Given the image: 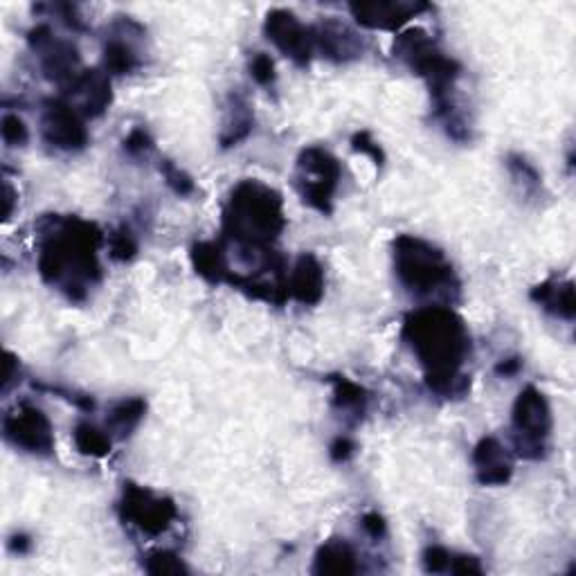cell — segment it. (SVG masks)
Listing matches in <instances>:
<instances>
[{"instance_id": "2e32d148", "label": "cell", "mask_w": 576, "mask_h": 576, "mask_svg": "<svg viewBox=\"0 0 576 576\" xmlns=\"http://www.w3.org/2000/svg\"><path fill=\"white\" fill-rule=\"evenodd\" d=\"M288 295L306 306H313L322 300L324 268L311 252L297 257L295 266L288 270Z\"/></svg>"}, {"instance_id": "5b68a950", "label": "cell", "mask_w": 576, "mask_h": 576, "mask_svg": "<svg viewBox=\"0 0 576 576\" xmlns=\"http://www.w3.org/2000/svg\"><path fill=\"white\" fill-rule=\"evenodd\" d=\"M394 273L410 295L430 304L450 306L459 300V279L444 250L430 241L401 234L394 239Z\"/></svg>"}, {"instance_id": "f1b7e54d", "label": "cell", "mask_w": 576, "mask_h": 576, "mask_svg": "<svg viewBox=\"0 0 576 576\" xmlns=\"http://www.w3.org/2000/svg\"><path fill=\"white\" fill-rule=\"evenodd\" d=\"M0 133H3V140L7 147H25L27 140H30V129L23 122V117H18L14 113L3 115V122H0Z\"/></svg>"}, {"instance_id": "7402d4cb", "label": "cell", "mask_w": 576, "mask_h": 576, "mask_svg": "<svg viewBox=\"0 0 576 576\" xmlns=\"http://www.w3.org/2000/svg\"><path fill=\"white\" fill-rule=\"evenodd\" d=\"M252 126H255V117H252V108L248 104V99L243 95H232L230 106H228V120L223 124L221 133V144L223 147H232V144H239L241 140H246Z\"/></svg>"}, {"instance_id": "3957f363", "label": "cell", "mask_w": 576, "mask_h": 576, "mask_svg": "<svg viewBox=\"0 0 576 576\" xmlns=\"http://www.w3.org/2000/svg\"><path fill=\"white\" fill-rule=\"evenodd\" d=\"M284 228V201L273 187L246 178L232 189L223 207V234L239 252L268 250Z\"/></svg>"}, {"instance_id": "ffe728a7", "label": "cell", "mask_w": 576, "mask_h": 576, "mask_svg": "<svg viewBox=\"0 0 576 576\" xmlns=\"http://www.w3.org/2000/svg\"><path fill=\"white\" fill-rule=\"evenodd\" d=\"M194 270L210 284H221L230 279V264L225 257V250L216 241H201L192 248Z\"/></svg>"}, {"instance_id": "ab89813d", "label": "cell", "mask_w": 576, "mask_h": 576, "mask_svg": "<svg viewBox=\"0 0 576 576\" xmlns=\"http://www.w3.org/2000/svg\"><path fill=\"white\" fill-rule=\"evenodd\" d=\"M12 205H14V189L9 183H5V212H3L5 219L12 216Z\"/></svg>"}, {"instance_id": "5bb4252c", "label": "cell", "mask_w": 576, "mask_h": 576, "mask_svg": "<svg viewBox=\"0 0 576 576\" xmlns=\"http://www.w3.org/2000/svg\"><path fill=\"white\" fill-rule=\"evenodd\" d=\"M475 477L482 486H504L513 475V457L495 437H482L473 448Z\"/></svg>"}, {"instance_id": "e575fe53", "label": "cell", "mask_w": 576, "mask_h": 576, "mask_svg": "<svg viewBox=\"0 0 576 576\" xmlns=\"http://www.w3.org/2000/svg\"><path fill=\"white\" fill-rule=\"evenodd\" d=\"M450 574H459V576H471V574H484V567L480 565V558L468 556V554H453L450 558Z\"/></svg>"}, {"instance_id": "836d02e7", "label": "cell", "mask_w": 576, "mask_h": 576, "mask_svg": "<svg viewBox=\"0 0 576 576\" xmlns=\"http://www.w3.org/2000/svg\"><path fill=\"white\" fill-rule=\"evenodd\" d=\"M351 147H354V151L365 153V156L372 158L376 165H383V162H385L383 149L378 147V142L372 138V133H369V131L354 133V138H351Z\"/></svg>"}, {"instance_id": "1f68e13d", "label": "cell", "mask_w": 576, "mask_h": 576, "mask_svg": "<svg viewBox=\"0 0 576 576\" xmlns=\"http://www.w3.org/2000/svg\"><path fill=\"white\" fill-rule=\"evenodd\" d=\"M450 558H453V552L441 545H430L426 547V552H423V570L432 572V574H444L448 572L450 567Z\"/></svg>"}, {"instance_id": "8992f818", "label": "cell", "mask_w": 576, "mask_h": 576, "mask_svg": "<svg viewBox=\"0 0 576 576\" xmlns=\"http://www.w3.org/2000/svg\"><path fill=\"white\" fill-rule=\"evenodd\" d=\"M552 435V410L545 394L536 385H527L518 394L511 410V439L513 450L522 459H543Z\"/></svg>"}, {"instance_id": "e0dca14e", "label": "cell", "mask_w": 576, "mask_h": 576, "mask_svg": "<svg viewBox=\"0 0 576 576\" xmlns=\"http://www.w3.org/2000/svg\"><path fill=\"white\" fill-rule=\"evenodd\" d=\"M313 45L322 57L333 61H349L363 54V41L347 25L329 21L313 27Z\"/></svg>"}, {"instance_id": "f35d334b", "label": "cell", "mask_w": 576, "mask_h": 576, "mask_svg": "<svg viewBox=\"0 0 576 576\" xmlns=\"http://www.w3.org/2000/svg\"><path fill=\"white\" fill-rule=\"evenodd\" d=\"M9 547L14 549V552H18V554H23V552H27V547H30V540H27V536H14L12 540H9Z\"/></svg>"}, {"instance_id": "d590c367", "label": "cell", "mask_w": 576, "mask_h": 576, "mask_svg": "<svg viewBox=\"0 0 576 576\" xmlns=\"http://www.w3.org/2000/svg\"><path fill=\"white\" fill-rule=\"evenodd\" d=\"M360 525H363L365 534H367V536H372L374 540L383 538V536L387 534V522L383 520V516H378L376 511L365 513L363 520H360Z\"/></svg>"}, {"instance_id": "83f0119b", "label": "cell", "mask_w": 576, "mask_h": 576, "mask_svg": "<svg viewBox=\"0 0 576 576\" xmlns=\"http://www.w3.org/2000/svg\"><path fill=\"white\" fill-rule=\"evenodd\" d=\"M108 250H111V257L117 261H129L138 252V241H135L133 232L122 225L117 228L111 237H108Z\"/></svg>"}, {"instance_id": "d6a6232c", "label": "cell", "mask_w": 576, "mask_h": 576, "mask_svg": "<svg viewBox=\"0 0 576 576\" xmlns=\"http://www.w3.org/2000/svg\"><path fill=\"white\" fill-rule=\"evenodd\" d=\"M151 149H153V140H151V135L147 133V129H142V126H138V129H133L129 135H126L124 151L129 153V156H133V158L147 156Z\"/></svg>"}, {"instance_id": "4316f807", "label": "cell", "mask_w": 576, "mask_h": 576, "mask_svg": "<svg viewBox=\"0 0 576 576\" xmlns=\"http://www.w3.org/2000/svg\"><path fill=\"white\" fill-rule=\"evenodd\" d=\"M144 570L149 574H187V565L178 554L169 552V549H156L147 558H144Z\"/></svg>"}, {"instance_id": "52a82bcc", "label": "cell", "mask_w": 576, "mask_h": 576, "mask_svg": "<svg viewBox=\"0 0 576 576\" xmlns=\"http://www.w3.org/2000/svg\"><path fill=\"white\" fill-rule=\"evenodd\" d=\"M342 180V167L331 151L306 147L295 165V187L302 201L320 214L333 212V196Z\"/></svg>"}, {"instance_id": "cb8c5ba5", "label": "cell", "mask_w": 576, "mask_h": 576, "mask_svg": "<svg viewBox=\"0 0 576 576\" xmlns=\"http://www.w3.org/2000/svg\"><path fill=\"white\" fill-rule=\"evenodd\" d=\"M72 439H75V446L81 455L90 457H106L111 453L113 437L108 435V430H99L97 426L88 421H79L72 432Z\"/></svg>"}, {"instance_id": "9a60e30c", "label": "cell", "mask_w": 576, "mask_h": 576, "mask_svg": "<svg viewBox=\"0 0 576 576\" xmlns=\"http://www.w3.org/2000/svg\"><path fill=\"white\" fill-rule=\"evenodd\" d=\"M66 95L77 99V104H72L84 117H99L108 106H111V81L108 75L99 70H84L81 75L66 86Z\"/></svg>"}, {"instance_id": "ac0fdd59", "label": "cell", "mask_w": 576, "mask_h": 576, "mask_svg": "<svg viewBox=\"0 0 576 576\" xmlns=\"http://www.w3.org/2000/svg\"><path fill=\"white\" fill-rule=\"evenodd\" d=\"M531 300H534L540 309L552 313L554 318L561 320H574L576 315V302H574V284L570 279L549 277L543 284H538L531 291Z\"/></svg>"}, {"instance_id": "d6986e66", "label": "cell", "mask_w": 576, "mask_h": 576, "mask_svg": "<svg viewBox=\"0 0 576 576\" xmlns=\"http://www.w3.org/2000/svg\"><path fill=\"white\" fill-rule=\"evenodd\" d=\"M358 554L345 538H331L315 552L313 574H356Z\"/></svg>"}, {"instance_id": "f546056e", "label": "cell", "mask_w": 576, "mask_h": 576, "mask_svg": "<svg viewBox=\"0 0 576 576\" xmlns=\"http://www.w3.org/2000/svg\"><path fill=\"white\" fill-rule=\"evenodd\" d=\"M160 171H162V176H165V183L174 189V194L178 196H189V194H194V180L189 178L183 169H180L178 165H174L171 160H162L160 162Z\"/></svg>"}, {"instance_id": "44dd1931", "label": "cell", "mask_w": 576, "mask_h": 576, "mask_svg": "<svg viewBox=\"0 0 576 576\" xmlns=\"http://www.w3.org/2000/svg\"><path fill=\"white\" fill-rule=\"evenodd\" d=\"M144 412H147V401L140 399V396L117 401L113 408L108 410V417H106L108 435L117 439L129 437L131 432L140 426V421L144 419Z\"/></svg>"}, {"instance_id": "277c9868", "label": "cell", "mask_w": 576, "mask_h": 576, "mask_svg": "<svg viewBox=\"0 0 576 576\" xmlns=\"http://www.w3.org/2000/svg\"><path fill=\"white\" fill-rule=\"evenodd\" d=\"M394 54L410 70L428 81L435 115L444 122L450 138L468 140L466 122L453 99L455 81L462 75V66L453 57L441 52L437 43L419 27H412V30H405L396 36Z\"/></svg>"}, {"instance_id": "603a6c76", "label": "cell", "mask_w": 576, "mask_h": 576, "mask_svg": "<svg viewBox=\"0 0 576 576\" xmlns=\"http://www.w3.org/2000/svg\"><path fill=\"white\" fill-rule=\"evenodd\" d=\"M333 408L345 417L360 419L367 412V392L358 383L349 381L347 376H333Z\"/></svg>"}, {"instance_id": "ba28073f", "label": "cell", "mask_w": 576, "mask_h": 576, "mask_svg": "<svg viewBox=\"0 0 576 576\" xmlns=\"http://www.w3.org/2000/svg\"><path fill=\"white\" fill-rule=\"evenodd\" d=\"M117 511H120V518L126 525L142 531L144 536L165 534L178 518L174 500L162 498V495H156L138 484H124Z\"/></svg>"}, {"instance_id": "6da1fadb", "label": "cell", "mask_w": 576, "mask_h": 576, "mask_svg": "<svg viewBox=\"0 0 576 576\" xmlns=\"http://www.w3.org/2000/svg\"><path fill=\"white\" fill-rule=\"evenodd\" d=\"M401 336L417 356L432 392L464 394L468 381L462 367L471 356V333L450 306L426 304L410 311L403 320Z\"/></svg>"}, {"instance_id": "30bf717a", "label": "cell", "mask_w": 576, "mask_h": 576, "mask_svg": "<svg viewBox=\"0 0 576 576\" xmlns=\"http://www.w3.org/2000/svg\"><path fill=\"white\" fill-rule=\"evenodd\" d=\"M41 135L50 147L59 151H79L90 140L84 115L68 99L45 102L41 113Z\"/></svg>"}, {"instance_id": "8d00e7d4", "label": "cell", "mask_w": 576, "mask_h": 576, "mask_svg": "<svg viewBox=\"0 0 576 576\" xmlns=\"http://www.w3.org/2000/svg\"><path fill=\"white\" fill-rule=\"evenodd\" d=\"M354 450H356L354 441H351L349 437H338V439H333V444L329 446V455L333 462H347V459L354 455Z\"/></svg>"}, {"instance_id": "484cf974", "label": "cell", "mask_w": 576, "mask_h": 576, "mask_svg": "<svg viewBox=\"0 0 576 576\" xmlns=\"http://www.w3.org/2000/svg\"><path fill=\"white\" fill-rule=\"evenodd\" d=\"M507 169L511 171L513 180L522 187L525 196H536L540 192V187H543V183H540L543 178H540L538 169L522 156H518V153H511L507 158Z\"/></svg>"}, {"instance_id": "d4e9b609", "label": "cell", "mask_w": 576, "mask_h": 576, "mask_svg": "<svg viewBox=\"0 0 576 576\" xmlns=\"http://www.w3.org/2000/svg\"><path fill=\"white\" fill-rule=\"evenodd\" d=\"M104 66L111 75H131L140 66V57L129 41L115 36L104 45Z\"/></svg>"}, {"instance_id": "8fae6325", "label": "cell", "mask_w": 576, "mask_h": 576, "mask_svg": "<svg viewBox=\"0 0 576 576\" xmlns=\"http://www.w3.org/2000/svg\"><path fill=\"white\" fill-rule=\"evenodd\" d=\"M30 45L32 50L39 54V63L43 75L57 81L63 88L70 86L81 72L79 66V52L70 41L57 39L48 25H39L30 32Z\"/></svg>"}, {"instance_id": "4dcf8cb0", "label": "cell", "mask_w": 576, "mask_h": 576, "mask_svg": "<svg viewBox=\"0 0 576 576\" xmlns=\"http://www.w3.org/2000/svg\"><path fill=\"white\" fill-rule=\"evenodd\" d=\"M250 75L259 86H273L275 84V61L268 57L266 52H257L250 59Z\"/></svg>"}, {"instance_id": "7a4b0ae2", "label": "cell", "mask_w": 576, "mask_h": 576, "mask_svg": "<svg viewBox=\"0 0 576 576\" xmlns=\"http://www.w3.org/2000/svg\"><path fill=\"white\" fill-rule=\"evenodd\" d=\"M102 232L79 216L48 214L39 221V273L45 284L84 302L90 286L102 279L99 266Z\"/></svg>"}, {"instance_id": "74e56055", "label": "cell", "mask_w": 576, "mask_h": 576, "mask_svg": "<svg viewBox=\"0 0 576 576\" xmlns=\"http://www.w3.org/2000/svg\"><path fill=\"white\" fill-rule=\"evenodd\" d=\"M522 369V360L516 356V358H507V360H500L498 365H495V374L498 376H516L518 372Z\"/></svg>"}, {"instance_id": "7c38bea8", "label": "cell", "mask_w": 576, "mask_h": 576, "mask_svg": "<svg viewBox=\"0 0 576 576\" xmlns=\"http://www.w3.org/2000/svg\"><path fill=\"white\" fill-rule=\"evenodd\" d=\"M266 36L275 48L286 54L288 59L295 61L297 66H306L311 61L315 45H313V30L300 23L293 12L288 9H273L266 16Z\"/></svg>"}, {"instance_id": "4fadbf2b", "label": "cell", "mask_w": 576, "mask_h": 576, "mask_svg": "<svg viewBox=\"0 0 576 576\" xmlns=\"http://www.w3.org/2000/svg\"><path fill=\"white\" fill-rule=\"evenodd\" d=\"M428 5L423 3H354L349 12L354 14L356 23L367 30H399L405 23L421 14Z\"/></svg>"}, {"instance_id": "9c48e42d", "label": "cell", "mask_w": 576, "mask_h": 576, "mask_svg": "<svg viewBox=\"0 0 576 576\" xmlns=\"http://www.w3.org/2000/svg\"><path fill=\"white\" fill-rule=\"evenodd\" d=\"M3 435L14 448L30 455H50L54 450V428L41 408L21 403L3 419Z\"/></svg>"}]
</instances>
